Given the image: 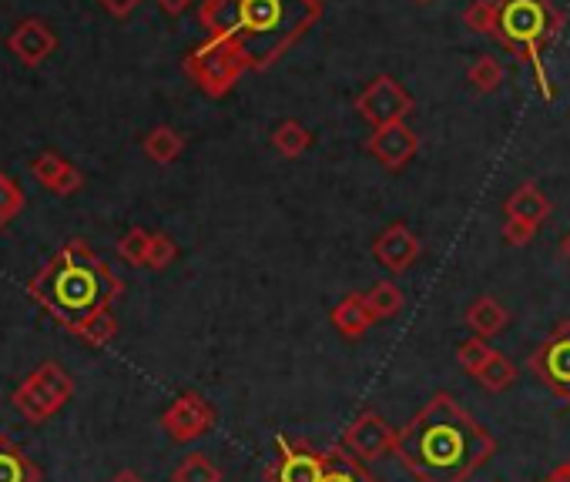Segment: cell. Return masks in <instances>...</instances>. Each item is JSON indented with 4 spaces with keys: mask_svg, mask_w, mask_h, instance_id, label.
Instances as JSON below:
<instances>
[{
    "mask_svg": "<svg viewBox=\"0 0 570 482\" xmlns=\"http://www.w3.org/2000/svg\"><path fill=\"white\" fill-rule=\"evenodd\" d=\"M497 452V439L450 392H437L403 428L393 456L417 482H466Z\"/></svg>",
    "mask_w": 570,
    "mask_h": 482,
    "instance_id": "1",
    "label": "cell"
},
{
    "mask_svg": "<svg viewBox=\"0 0 570 482\" xmlns=\"http://www.w3.org/2000/svg\"><path fill=\"white\" fill-rule=\"evenodd\" d=\"M323 8L313 0H201L198 21L209 37L232 40L248 71H269L282 54L305 37Z\"/></svg>",
    "mask_w": 570,
    "mask_h": 482,
    "instance_id": "2",
    "label": "cell"
},
{
    "mask_svg": "<svg viewBox=\"0 0 570 482\" xmlns=\"http://www.w3.org/2000/svg\"><path fill=\"white\" fill-rule=\"evenodd\" d=\"M27 292L71 332L94 311L112 308L125 295V282L101 261V255L88 242L74 238L58 248V255L27 282Z\"/></svg>",
    "mask_w": 570,
    "mask_h": 482,
    "instance_id": "3",
    "label": "cell"
},
{
    "mask_svg": "<svg viewBox=\"0 0 570 482\" xmlns=\"http://www.w3.org/2000/svg\"><path fill=\"white\" fill-rule=\"evenodd\" d=\"M182 71L188 74V81L209 97H225L232 94V87L242 81V74L248 71L245 54L222 37H209L205 44L191 47L182 61Z\"/></svg>",
    "mask_w": 570,
    "mask_h": 482,
    "instance_id": "4",
    "label": "cell"
},
{
    "mask_svg": "<svg viewBox=\"0 0 570 482\" xmlns=\"http://www.w3.org/2000/svg\"><path fill=\"white\" fill-rule=\"evenodd\" d=\"M74 396V379L65 365L58 362H40L27 379L11 392V405L21 412L24 422L40 425L50 415H58Z\"/></svg>",
    "mask_w": 570,
    "mask_h": 482,
    "instance_id": "5",
    "label": "cell"
},
{
    "mask_svg": "<svg viewBox=\"0 0 570 482\" xmlns=\"http://www.w3.org/2000/svg\"><path fill=\"white\" fill-rule=\"evenodd\" d=\"M531 372L563 402H570V321L557 326L527 358Z\"/></svg>",
    "mask_w": 570,
    "mask_h": 482,
    "instance_id": "6",
    "label": "cell"
},
{
    "mask_svg": "<svg viewBox=\"0 0 570 482\" xmlns=\"http://www.w3.org/2000/svg\"><path fill=\"white\" fill-rule=\"evenodd\" d=\"M162 428L168 433L172 443H195L201 436H209L216 428V409L212 402L198 392H182L165 412H162Z\"/></svg>",
    "mask_w": 570,
    "mask_h": 482,
    "instance_id": "7",
    "label": "cell"
},
{
    "mask_svg": "<svg viewBox=\"0 0 570 482\" xmlns=\"http://www.w3.org/2000/svg\"><path fill=\"white\" fill-rule=\"evenodd\" d=\"M393 443H396V428L373 409L359 412L342 433V449L352 452L359 462H376L383 456L393 452Z\"/></svg>",
    "mask_w": 570,
    "mask_h": 482,
    "instance_id": "8",
    "label": "cell"
},
{
    "mask_svg": "<svg viewBox=\"0 0 570 482\" xmlns=\"http://www.w3.org/2000/svg\"><path fill=\"white\" fill-rule=\"evenodd\" d=\"M269 482H319L323 479V452L309 439L279 436L276 456L266 469Z\"/></svg>",
    "mask_w": 570,
    "mask_h": 482,
    "instance_id": "9",
    "label": "cell"
},
{
    "mask_svg": "<svg viewBox=\"0 0 570 482\" xmlns=\"http://www.w3.org/2000/svg\"><path fill=\"white\" fill-rule=\"evenodd\" d=\"M412 107V97L393 81V78H376L367 91L356 97V111L367 118L373 128H386V125H396L409 115Z\"/></svg>",
    "mask_w": 570,
    "mask_h": 482,
    "instance_id": "10",
    "label": "cell"
},
{
    "mask_svg": "<svg viewBox=\"0 0 570 482\" xmlns=\"http://www.w3.org/2000/svg\"><path fill=\"white\" fill-rule=\"evenodd\" d=\"M8 50L24 64V68H40L50 54L58 50V34L47 21L40 17H27L21 21L11 34H8Z\"/></svg>",
    "mask_w": 570,
    "mask_h": 482,
    "instance_id": "11",
    "label": "cell"
},
{
    "mask_svg": "<svg viewBox=\"0 0 570 482\" xmlns=\"http://www.w3.org/2000/svg\"><path fill=\"white\" fill-rule=\"evenodd\" d=\"M367 151L380 161L383 168L399 172V168L409 165L412 154L420 151V134L409 131L403 121H396V125L376 128V131L370 134V141H367Z\"/></svg>",
    "mask_w": 570,
    "mask_h": 482,
    "instance_id": "12",
    "label": "cell"
},
{
    "mask_svg": "<svg viewBox=\"0 0 570 482\" xmlns=\"http://www.w3.org/2000/svg\"><path fill=\"white\" fill-rule=\"evenodd\" d=\"M373 255L383 268L389 272H406V268L420 258V238L412 235L406 225H389L376 242H373Z\"/></svg>",
    "mask_w": 570,
    "mask_h": 482,
    "instance_id": "13",
    "label": "cell"
},
{
    "mask_svg": "<svg viewBox=\"0 0 570 482\" xmlns=\"http://www.w3.org/2000/svg\"><path fill=\"white\" fill-rule=\"evenodd\" d=\"M329 321H333V329H336L342 339H349V342L362 339V336H367V332L376 326V318H373V311H370V305H367V295H362V292L346 295V298L333 308Z\"/></svg>",
    "mask_w": 570,
    "mask_h": 482,
    "instance_id": "14",
    "label": "cell"
},
{
    "mask_svg": "<svg viewBox=\"0 0 570 482\" xmlns=\"http://www.w3.org/2000/svg\"><path fill=\"white\" fill-rule=\"evenodd\" d=\"M319 482H380L367 462H359L352 452H346L339 443L323 452V479Z\"/></svg>",
    "mask_w": 570,
    "mask_h": 482,
    "instance_id": "15",
    "label": "cell"
},
{
    "mask_svg": "<svg viewBox=\"0 0 570 482\" xmlns=\"http://www.w3.org/2000/svg\"><path fill=\"white\" fill-rule=\"evenodd\" d=\"M0 482H40L37 462L4 433H0Z\"/></svg>",
    "mask_w": 570,
    "mask_h": 482,
    "instance_id": "16",
    "label": "cell"
},
{
    "mask_svg": "<svg viewBox=\"0 0 570 482\" xmlns=\"http://www.w3.org/2000/svg\"><path fill=\"white\" fill-rule=\"evenodd\" d=\"M507 321H510V311H507L497 298H490V295L477 298L470 308H466V326H470V332H474L477 339L500 336V332L507 329Z\"/></svg>",
    "mask_w": 570,
    "mask_h": 482,
    "instance_id": "17",
    "label": "cell"
},
{
    "mask_svg": "<svg viewBox=\"0 0 570 482\" xmlns=\"http://www.w3.org/2000/svg\"><path fill=\"white\" fill-rule=\"evenodd\" d=\"M141 148H144V154L154 161V165H172V161L185 151V134H178L175 128H168V125H159V128H151L148 134H144V141H141Z\"/></svg>",
    "mask_w": 570,
    "mask_h": 482,
    "instance_id": "18",
    "label": "cell"
},
{
    "mask_svg": "<svg viewBox=\"0 0 570 482\" xmlns=\"http://www.w3.org/2000/svg\"><path fill=\"white\" fill-rule=\"evenodd\" d=\"M547 211H550V204H547V198L534 188V185H524L521 191H516L510 201H507V214L513 222H524V225H531V228H537L544 219H547Z\"/></svg>",
    "mask_w": 570,
    "mask_h": 482,
    "instance_id": "19",
    "label": "cell"
},
{
    "mask_svg": "<svg viewBox=\"0 0 570 482\" xmlns=\"http://www.w3.org/2000/svg\"><path fill=\"white\" fill-rule=\"evenodd\" d=\"M118 318H115V311L112 308H105V311H94L91 318H84L78 329H71V336H78L84 345H91V349H105V345H112L115 339H118Z\"/></svg>",
    "mask_w": 570,
    "mask_h": 482,
    "instance_id": "20",
    "label": "cell"
},
{
    "mask_svg": "<svg viewBox=\"0 0 570 482\" xmlns=\"http://www.w3.org/2000/svg\"><path fill=\"white\" fill-rule=\"evenodd\" d=\"M272 148L282 154V157H299V154H305L309 148H313V134H309V128L305 125H299V121H282L276 131H272Z\"/></svg>",
    "mask_w": 570,
    "mask_h": 482,
    "instance_id": "21",
    "label": "cell"
},
{
    "mask_svg": "<svg viewBox=\"0 0 570 482\" xmlns=\"http://www.w3.org/2000/svg\"><path fill=\"white\" fill-rule=\"evenodd\" d=\"M477 379H480V386H484L487 392H503V389H510V386L516 383V365H513L507 355L493 352V355L487 358V365L477 372Z\"/></svg>",
    "mask_w": 570,
    "mask_h": 482,
    "instance_id": "22",
    "label": "cell"
},
{
    "mask_svg": "<svg viewBox=\"0 0 570 482\" xmlns=\"http://www.w3.org/2000/svg\"><path fill=\"white\" fill-rule=\"evenodd\" d=\"M172 482H222V469L201 452H191L185 456L175 472H172Z\"/></svg>",
    "mask_w": 570,
    "mask_h": 482,
    "instance_id": "23",
    "label": "cell"
},
{
    "mask_svg": "<svg viewBox=\"0 0 570 482\" xmlns=\"http://www.w3.org/2000/svg\"><path fill=\"white\" fill-rule=\"evenodd\" d=\"M367 305H370V311H373L376 321L393 318V315H399V308H403V289H399L396 282H376V285L367 292Z\"/></svg>",
    "mask_w": 570,
    "mask_h": 482,
    "instance_id": "24",
    "label": "cell"
},
{
    "mask_svg": "<svg viewBox=\"0 0 570 482\" xmlns=\"http://www.w3.org/2000/svg\"><path fill=\"white\" fill-rule=\"evenodd\" d=\"M24 191H21V185L11 178V175H4L0 172V232H4L18 214L24 211Z\"/></svg>",
    "mask_w": 570,
    "mask_h": 482,
    "instance_id": "25",
    "label": "cell"
},
{
    "mask_svg": "<svg viewBox=\"0 0 570 482\" xmlns=\"http://www.w3.org/2000/svg\"><path fill=\"white\" fill-rule=\"evenodd\" d=\"M175 258H178V245H175V238H168L165 232H154L151 242H148L144 264L151 268V272H165V268H172Z\"/></svg>",
    "mask_w": 570,
    "mask_h": 482,
    "instance_id": "26",
    "label": "cell"
},
{
    "mask_svg": "<svg viewBox=\"0 0 570 482\" xmlns=\"http://www.w3.org/2000/svg\"><path fill=\"white\" fill-rule=\"evenodd\" d=\"M497 349H490V342L487 339H466L460 349H456V365L463 368V372H470V375H477L484 365H487V358L493 355Z\"/></svg>",
    "mask_w": 570,
    "mask_h": 482,
    "instance_id": "27",
    "label": "cell"
},
{
    "mask_svg": "<svg viewBox=\"0 0 570 482\" xmlns=\"http://www.w3.org/2000/svg\"><path fill=\"white\" fill-rule=\"evenodd\" d=\"M68 168V161L61 157V154H55V151H40L34 161H31V175L50 191V188H55V181L61 178V172Z\"/></svg>",
    "mask_w": 570,
    "mask_h": 482,
    "instance_id": "28",
    "label": "cell"
},
{
    "mask_svg": "<svg viewBox=\"0 0 570 482\" xmlns=\"http://www.w3.org/2000/svg\"><path fill=\"white\" fill-rule=\"evenodd\" d=\"M148 242H151V232L144 228H128L118 242V255L128 261V264H144V255H148Z\"/></svg>",
    "mask_w": 570,
    "mask_h": 482,
    "instance_id": "29",
    "label": "cell"
},
{
    "mask_svg": "<svg viewBox=\"0 0 570 482\" xmlns=\"http://www.w3.org/2000/svg\"><path fill=\"white\" fill-rule=\"evenodd\" d=\"M84 188V172L74 168L71 161H68V168L61 172V178L55 181V188H50V195H58V198H71Z\"/></svg>",
    "mask_w": 570,
    "mask_h": 482,
    "instance_id": "30",
    "label": "cell"
},
{
    "mask_svg": "<svg viewBox=\"0 0 570 482\" xmlns=\"http://www.w3.org/2000/svg\"><path fill=\"white\" fill-rule=\"evenodd\" d=\"M97 4H101V11H108L112 17L125 21V17L141 4V0H97Z\"/></svg>",
    "mask_w": 570,
    "mask_h": 482,
    "instance_id": "31",
    "label": "cell"
},
{
    "mask_svg": "<svg viewBox=\"0 0 570 482\" xmlns=\"http://www.w3.org/2000/svg\"><path fill=\"white\" fill-rule=\"evenodd\" d=\"M503 235H507V242H510V245H527V242L534 238V228H531V225H524V222H513V219H510Z\"/></svg>",
    "mask_w": 570,
    "mask_h": 482,
    "instance_id": "32",
    "label": "cell"
},
{
    "mask_svg": "<svg viewBox=\"0 0 570 482\" xmlns=\"http://www.w3.org/2000/svg\"><path fill=\"white\" fill-rule=\"evenodd\" d=\"M159 8H162L168 17H178V14H185V11L191 8V0H159Z\"/></svg>",
    "mask_w": 570,
    "mask_h": 482,
    "instance_id": "33",
    "label": "cell"
},
{
    "mask_svg": "<svg viewBox=\"0 0 570 482\" xmlns=\"http://www.w3.org/2000/svg\"><path fill=\"white\" fill-rule=\"evenodd\" d=\"M544 482H570V462H560V466H557Z\"/></svg>",
    "mask_w": 570,
    "mask_h": 482,
    "instance_id": "34",
    "label": "cell"
},
{
    "mask_svg": "<svg viewBox=\"0 0 570 482\" xmlns=\"http://www.w3.org/2000/svg\"><path fill=\"white\" fill-rule=\"evenodd\" d=\"M112 482H144L135 469H121V472H115L112 475Z\"/></svg>",
    "mask_w": 570,
    "mask_h": 482,
    "instance_id": "35",
    "label": "cell"
},
{
    "mask_svg": "<svg viewBox=\"0 0 570 482\" xmlns=\"http://www.w3.org/2000/svg\"><path fill=\"white\" fill-rule=\"evenodd\" d=\"M563 258H567V261H570V235H567V238H563Z\"/></svg>",
    "mask_w": 570,
    "mask_h": 482,
    "instance_id": "36",
    "label": "cell"
},
{
    "mask_svg": "<svg viewBox=\"0 0 570 482\" xmlns=\"http://www.w3.org/2000/svg\"><path fill=\"white\" fill-rule=\"evenodd\" d=\"M313 4H319V8H323V0H313Z\"/></svg>",
    "mask_w": 570,
    "mask_h": 482,
    "instance_id": "37",
    "label": "cell"
}]
</instances>
